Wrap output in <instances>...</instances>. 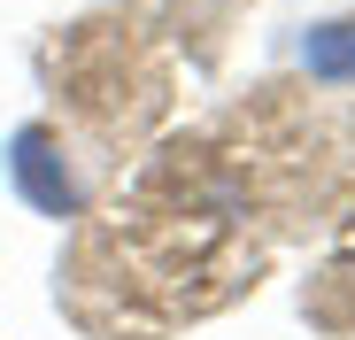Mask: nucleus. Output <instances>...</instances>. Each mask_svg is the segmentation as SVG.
Returning <instances> with one entry per match:
<instances>
[{
  "mask_svg": "<svg viewBox=\"0 0 355 340\" xmlns=\"http://www.w3.org/2000/svg\"><path fill=\"white\" fill-rule=\"evenodd\" d=\"M8 170H16V186L46 209V216H62L70 201H78V186H70V170H62V155L46 147V132H24L16 139V155H8Z\"/></svg>",
  "mask_w": 355,
  "mask_h": 340,
  "instance_id": "obj_1",
  "label": "nucleus"
},
{
  "mask_svg": "<svg viewBox=\"0 0 355 340\" xmlns=\"http://www.w3.org/2000/svg\"><path fill=\"white\" fill-rule=\"evenodd\" d=\"M302 62H309L324 85H347V78H355V24H317L309 46H302Z\"/></svg>",
  "mask_w": 355,
  "mask_h": 340,
  "instance_id": "obj_2",
  "label": "nucleus"
}]
</instances>
